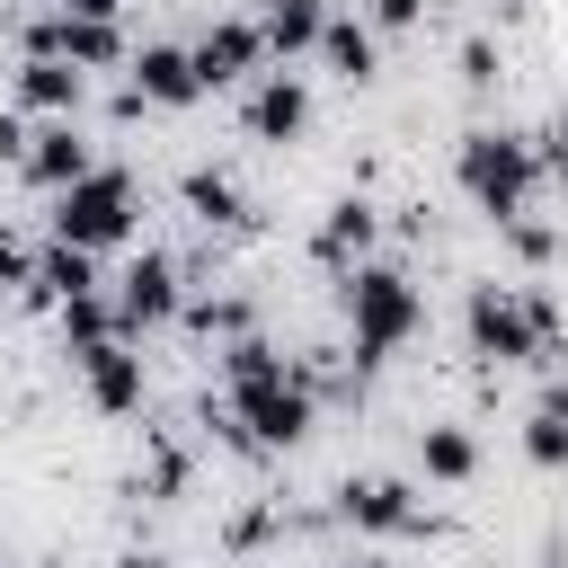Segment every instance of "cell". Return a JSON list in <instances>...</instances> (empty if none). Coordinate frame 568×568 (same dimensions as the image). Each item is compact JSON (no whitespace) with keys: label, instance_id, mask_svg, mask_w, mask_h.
Masks as SVG:
<instances>
[{"label":"cell","instance_id":"obj_30","mask_svg":"<svg viewBox=\"0 0 568 568\" xmlns=\"http://www.w3.org/2000/svg\"><path fill=\"white\" fill-rule=\"evenodd\" d=\"M364 9H373V27H390V36H399V27H417V18H426V0H364Z\"/></svg>","mask_w":568,"mask_h":568},{"label":"cell","instance_id":"obj_24","mask_svg":"<svg viewBox=\"0 0 568 568\" xmlns=\"http://www.w3.org/2000/svg\"><path fill=\"white\" fill-rule=\"evenodd\" d=\"M186 320H195L204 337H248V302H240V293H204Z\"/></svg>","mask_w":568,"mask_h":568},{"label":"cell","instance_id":"obj_36","mask_svg":"<svg viewBox=\"0 0 568 568\" xmlns=\"http://www.w3.org/2000/svg\"><path fill=\"white\" fill-rule=\"evenodd\" d=\"M124 568H169V559H151V550H133V559H124Z\"/></svg>","mask_w":568,"mask_h":568},{"label":"cell","instance_id":"obj_11","mask_svg":"<svg viewBox=\"0 0 568 568\" xmlns=\"http://www.w3.org/2000/svg\"><path fill=\"white\" fill-rule=\"evenodd\" d=\"M302 124H311V89H302L293 71H266L257 98H248V133H257V142H293Z\"/></svg>","mask_w":568,"mask_h":568},{"label":"cell","instance_id":"obj_28","mask_svg":"<svg viewBox=\"0 0 568 568\" xmlns=\"http://www.w3.org/2000/svg\"><path fill=\"white\" fill-rule=\"evenodd\" d=\"M462 80H470V89H497V44H488V36L462 44Z\"/></svg>","mask_w":568,"mask_h":568},{"label":"cell","instance_id":"obj_26","mask_svg":"<svg viewBox=\"0 0 568 568\" xmlns=\"http://www.w3.org/2000/svg\"><path fill=\"white\" fill-rule=\"evenodd\" d=\"M0 284H9V293H27V284H36V248H27L9 222H0Z\"/></svg>","mask_w":568,"mask_h":568},{"label":"cell","instance_id":"obj_17","mask_svg":"<svg viewBox=\"0 0 568 568\" xmlns=\"http://www.w3.org/2000/svg\"><path fill=\"white\" fill-rule=\"evenodd\" d=\"M36 284H44V302H71V293H98V248H71V240H53V248H36Z\"/></svg>","mask_w":568,"mask_h":568},{"label":"cell","instance_id":"obj_33","mask_svg":"<svg viewBox=\"0 0 568 568\" xmlns=\"http://www.w3.org/2000/svg\"><path fill=\"white\" fill-rule=\"evenodd\" d=\"M0 160H18V169H27V133H18V115H0Z\"/></svg>","mask_w":568,"mask_h":568},{"label":"cell","instance_id":"obj_34","mask_svg":"<svg viewBox=\"0 0 568 568\" xmlns=\"http://www.w3.org/2000/svg\"><path fill=\"white\" fill-rule=\"evenodd\" d=\"M62 9H71V18H115L124 0H62Z\"/></svg>","mask_w":568,"mask_h":568},{"label":"cell","instance_id":"obj_37","mask_svg":"<svg viewBox=\"0 0 568 568\" xmlns=\"http://www.w3.org/2000/svg\"><path fill=\"white\" fill-rule=\"evenodd\" d=\"M550 408H559V417H568V382H559V390H550Z\"/></svg>","mask_w":568,"mask_h":568},{"label":"cell","instance_id":"obj_32","mask_svg":"<svg viewBox=\"0 0 568 568\" xmlns=\"http://www.w3.org/2000/svg\"><path fill=\"white\" fill-rule=\"evenodd\" d=\"M142 106H151V98H142V89H133V80H124V89H115V98H106V115H115V124H133V115H142Z\"/></svg>","mask_w":568,"mask_h":568},{"label":"cell","instance_id":"obj_8","mask_svg":"<svg viewBox=\"0 0 568 568\" xmlns=\"http://www.w3.org/2000/svg\"><path fill=\"white\" fill-rule=\"evenodd\" d=\"M71 364H80V382H89V399H98L106 417H133V408H142V355H133L124 337H98V346H80Z\"/></svg>","mask_w":568,"mask_h":568},{"label":"cell","instance_id":"obj_13","mask_svg":"<svg viewBox=\"0 0 568 568\" xmlns=\"http://www.w3.org/2000/svg\"><path fill=\"white\" fill-rule=\"evenodd\" d=\"M80 98H89V80H80V62H18V106H36V115H80Z\"/></svg>","mask_w":568,"mask_h":568},{"label":"cell","instance_id":"obj_31","mask_svg":"<svg viewBox=\"0 0 568 568\" xmlns=\"http://www.w3.org/2000/svg\"><path fill=\"white\" fill-rule=\"evenodd\" d=\"M541 169L568 178V98H559V115H550V151H541Z\"/></svg>","mask_w":568,"mask_h":568},{"label":"cell","instance_id":"obj_19","mask_svg":"<svg viewBox=\"0 0 568 568\" xmlns=\"http://www.w3.org/2000/svg\"><path fill=\"white\" fill-rule=\"evenodd\" d=\"M62 62H80V71H106V62H124V36H115V18H71V9H62Z\"/></svg>","mask_w":568,"mask_h":568},{"label":"cell","instance_id":"obj_23","mask_svg":"<svg viewBox=\"0 0 568 568\" xmlns=\"http://www.w3.org/2000/svg\"><path fill=\"white\" fill-rule=\"evenodd\" d=\"M524 453H532L541 470H568V417H559L550 399H541V408L524 417Z\"/></svg>","mask_w":568,"mask_h":568},{"label":"cell","instance_id":"obj_16","mask_svg":"<svg viewBox=\"0 0 568 568\" xmlns=\"http://www.w3.org/2000/svg\"><path fill=\"white\" fill-rule=\"evenodd\" d=\"M320 53H328V71H337L346 89H364V80L382 71V53H373V27H364V18H328V27H320Z\"/></svg>","mask_w":568,"mask_h":568},{"label":"cell","instance_id":"obj_9","mask_svg":"<svg viewBox=\"0 0 568 568\" xmlns=\"http://www.w3.org/2000/svg\"><path fill=\"white\" fill-rule=\"evenodd\" d=\"M337 515L355 532H426V515H417V497L399 479H346L337 488Z\"/></svg>","mask_w":568,"mask_h":568},{"label":"cell","instance_id":"obj_20","mask_svg":"<svg viewBox=\"0 0 568 568\" xmlns=\"http://www.w3.org/2000/svg\"><path fill=\"white\" fill-rule=\"evenodd\" d=\"M417 462H426V479H453V488H462V479L479 470V444H470L462 426H426V435H417Z\"/></svg>","mask_w":568,"mask_h":568},{"label":"cell","instance_id":"obj_5","mask_svg":"<svg viewBox=\"0 0 568 568\" xmlns=\"http://www.w3.org/2000/svg\"><path fill=\"white\" fill-rule=\"evenodd\" d=\"M311 408H320V390L302 382V373H284V382H248V390H231V417L257 435V453H293L302 435H311Z\"/></svg>","mask_w":568,"mask_h":568},{"label":"cell","instance_id":"obj_3","mask_svg":"<svg viewBox=\"0 0 568 568\" xmlns=\"http://www.w3.org/2000/svg\"><path fill=\"white\" fill-rule=\"evenodd\" d=\"M53 240H71V248H115V240H133V178H124V169H89L80 186H62Z\"/></svg>","mask_w":568,"mask_h":568},{"label":"cell","instance_id":"obj_4","mask_svg":"<svg viewBox=\"0 0 568 568\" xmlns=\"http://www.w3.org/2000/svg\"><path fill=\"white\" fill-rule=\"evenodd\" d=\"M462 328H470V355H488V364H541V337H532V311L515 284H470Z\"/></svg>","mask_w":568,"mask_h":568},{"label":"cell","instance_id":"obj_38","mask_svg":"<svg viewBox=\"0 0 568 568\" xmlns=\"http://www.w3.org/2000/svg\"><path fill=\"white\" fill-rule=\"evenodd\" d=\"M541 568H559V550H541Z\"/></svg>","mask_w":568,"mask_h":568},{"label":"cell","instance_id":"obj_27","mask_svg":"<svg viewBox=\"0 0 568 568\" xmlns=\"http://www.w3.org/2000/svg\"><path fill=\"white\" fill-rule=\"evenodd\" d=\"M18 53H27V62H53V53H62V9H53V18H27V27H18Z\"/></svg>","mask_w":568,"mask_h":568},{"label":"cell","instance_id":"obj_21","mask_svg":"<svg viewBox=\"0 0 568 568\" xmlns=\"http://www.w3.org/2000/svg\"><path fill=\"white\" fill-rule=\"evenodd\" d=\"M62 311V337H71V355L80 346H98V337H115V311H106V293H71V302H53Z\"/></svg>","mask_w":568,"mask_h":568},{"label":"cell","instance_id":"obj_1","mask_svg":"<svg viewBox=\"0 0 568 568\" xmlns=\"http://www.w3.org/2000/svg\"><path fill=\"white\" fill-rule=\"evenodd\" d=\"M532 178H541V142L532 133H462V186L497 231L532 204Z\"/></svg>","mask_w":568,"mask_h":568},{"label":"cell","instance_id":"obj_18","mask_svg":"<svg viewBox=\"0 0 568 568\" xmlns=\"http://www.w3.org/2000/svg\"><path fill=\"white\" fill-rule=\"evenodd\" d=\"M320 27H328V0H275L257 36H266V53H284V62H293V53H311V44H320Z\"/></svg>","mask_w":568,"mask_h":568},{"label":"cell","instance_id":"obj_14","mask_svg":"<svg viewBox=\"0 0 568 568\" xmlns=\"http://www.w3.org/2000/svg\"><path fill=\"white\" fill-rule=\"evenodd\" d=\"M373 240H382V213H373L364 195H346V204H328V222H320L311 248H320V266H346V257H364Z\"/></svg>","mask_w":568,"mask_h":568},{"label":"cell","instance_id":"obj_10","mask_svg":"<svg viewBox=\"0 0 568 568\" xmlns=\"http://www.w3.org/2000/svg\"><path fill=\"white\" fill-rule=\"evenodd\" d=\"M98 160H89V142L71 133V115H53L44 133H27V178L44 186V195H62V186H80Z\"/></svg>","mask_w":568,"mask_h":568},{"label":"cell","instance_id":"obj_2","mask_svg":"<svg viewBox=\"0 0 568 568\" xmlns=\"http://www.w3.org/2000/svg\"><path fill=\"white\" fill-rule=\"evenodd\" d=\"M346 320H355V364H382L390 346L417 337L426 302H417V284H408L399 266H355V284H346Z\"/></svg>","mask_w":568,"mask_h":568},{"label":"cell","instance_id":"obj_40","mask_svg":"<svg viewBox=\"0 0 568 568\" xmlns=\"http://www.w3.org/2000/svg\"><path fill=\"white\" fill-rule=\"evenodd\" d=\"M0 568H9V559H0Z\"/></svg>","mask_w":568,"mask_h":568},{"label":"cell","instance_id":"obj_29","mask_svg":"<svg viewBox=\"0 0 568 568\" xmlns=\"http://www.w3.org/2000/svg\"><path fill=\"white\" fill-rule=\"evenodd\" d=\"M178 488H186V453L160 444V453H151V497H178Z\"/></svg>","mask_w":568,"mask_h":568},{"label":"cell","instance_id":"obj_25","mask_svg":"<svg viewBox=\"0 0 568 568\" xmlns=\"http://www.w3.org/2000/svg\"><path fill=\"white\" fill-rule=\"evenodd\" d=\"M506 240H515V257H524V266H550V257H559V231H550V222H524V213H515V222H506Z\"/></svg>","mask_w":568,"mask_h":568},{"label":"cell","instance_id":"obj_12","mask_svg":"<svg viewBox=\"0 0 568 568\" xmlns=\"http://www.w3.org/2000/svg\"><path fill=\"white\" fill-rule=\"evenodd\" d=\"M133 89H142L151 106H195V98H204V80H195V62H186L178 44H142V53H133Z\"/></svg>","mask_w":568,"mask_h":568},{"label":"cell","instance_id":"obj_7","mask_svg":"<svg viewBox=\"0 0 568 568\" xmlns=\"http://www.w3.org/2000/svg\"><path fill=\"white\" fill-rule=\"evenodd\" d=\"M186 62H195V80H204V98H213V89H240V80L266 62V36H257L248 18H222V27H204V44H195Z\"/></svg>","mask_w":568,"mask_h":568},{"label":"cell","instance_id":"obj_39","mask_svg":"<svg viewBox=\"0 0 568 568\" xmlns=\"http://www.w3.org/2000/svg\"><path fill=\"white\" fill-rule=\"evenodd\" d=\"M248 9H275V0H248Z\"/></svg>","mask_w":568,"mask_h":568},{"label":"cell","instance_id":"obj_35","mask_svg":"<svg viewBox=\"0 0 568 568\" xmlns=\"http://www.w3.org/2000/svg\"><path fill=\"white\" fill-rule=\"evenodd\" d=\"M497 9H506V18H532V0H497Z\"/></svg>","mask_w":568,"mask_h":568},{"label":"cell","instance_id":"obj_15","mask_svg":"<svg viewBox=\"0 0 568 568\" xmlns=\"http://www.w3.org/2000/svg\"><path fill=\"white\" fill-rule=\"evenodd\" d=\"M178 195H186V213H195L204 231H248V204H240V186H231L222 169H186Z\"/></svg>","mask_w":568,"mask_h":568},{"label":"cell","instance_id":"obj_22","mask_svg":"<svg viewBox=\"0 0 568 568\" xmlns=\"http://www.w3.org/2000/svg\"><path fill=\"white\" fill-rule=\"evenodd\" d=\"M222 364H231V390H248V382H284V373H293L257 328H248V337H231V355H222Z\"/></svg>","mask_w":568,"mask_h":568},{"label":"cell","instance_id":"obj_6","mask_svg":"<svg viewBox=\"0 0 568 568\" xmlns=\"http://www.w3.org/2000/svg\"><path fill=\"white\" fill-rule=\"evenodd\" d=\"M160 320H178V257L142 248V257L115 275V337H142V328H160Z\"/></svg>","mask_w":568,"mask_h":568}]
</instances>
